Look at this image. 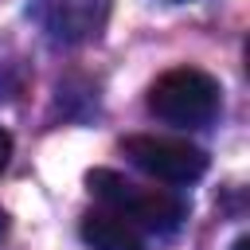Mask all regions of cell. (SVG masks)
Listing matches in <instances>:
<instances>
[{"instance_id":"1","label":"cell","mask_w":250,"mask_h":250,"mask_svg":"<svg viewBox=\"0 0 250 250\" xmlns=\"http://www.w3.org/2000/svg\"><path fill=\"white\" fill-rule=\"evenodd\" d=\"M86 188L117 215H125L137 230H156V234H168L180 227L184 219V199L164 191V188H145L121 172H109V168H94L86 176Z\"/></svg>"},{"instance_id":"2","label":"cell","mask_w":250,"mask_h":250,"mask_svg":"<svg viewBox=\"0 0 250 250\" xmlns=\"http://www.w3.org/2000/svg\"><path fill=\"white\" fill-rule=\"evenodd\" d=\"M148 113L164 125L199 129L219 113V82L207 70L176 66L148 86Z\"/></svg>"},{"instance_id":"3","label":"cell","mask_w":250,"mask_h":250,"mask_svg":"<svg viewBox=\"0 0 250 250\" xmlns=\"http://www.w3.org/2000/svg\"><path fill=\"white\" fill-rule=\"evenodd\" d=\"M121 152L160 184H191L207 172V152L176 137H125Z\"/></svg>"},{"instance_id":"4","label":"cell","mask_w":250,"mask_h":250,"mask_svg":"<svg viewBox=\"0 0 250 250\" xmlns=\"http://www.w3.org/2000/svg\"><path fill=\"white\" fill-rule=\"evenodd\" d=\"M35 23L55 43H86L98 39L109 20V0H39Z\"/></svg>"},{"instance_id":"5","label":"cell","mask_w":250,"mask_h":250,"mask_svg":"<svg viewBox=\"0 0 250 250\" xmlns=\"http://www.w3.org/2000/svg\"><path fill=\"white\" fill-rule=\"evenodd\" d=\"M82 242L90 250H145V234L109 207L82 215Z\"/></svg>"},{"instance_id":"6","label":"cell","mask_w":250,"mask_h":250,"mask_svg":"<svg viewBox=\"0 0 250 250\" xmlns=\"http://www.w3.org/2000/svg\"><path fill=\"white\" fill-rule=\"evenodd\" d=\"M8 156H12V133L0 125V172L8 168Z\"/></svg>"},{"instance_id":"7","label":"cell","mask_w":250,"mask_h":250,"mask_svg":"<svg viewBox=\"0 0 250 250\" xmlns=\"http://www.w3.org/2000/svg\"><path fill=\"white\" fill-rule=\"evenodd\" d=\"M230 250H250V238H238V242H234Z\"/></svg>"},{"instance_id":"8","label":"cell","mask_w":250,"mask_h":250,"mask_svg":"<svg viewBox=\"0 0 250 250\" xmlns=\"http://www.w3.org/2000/svg\"><path fill=\"white\" fill-rule=\"evenodd\" d=\"M4 234H8V215L0 211V238H4Z\"/></svg>"}]
</instances>
